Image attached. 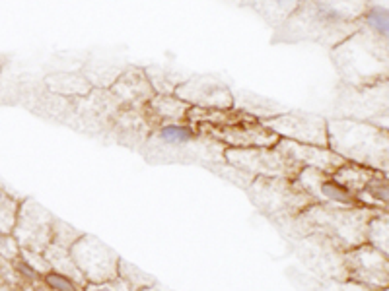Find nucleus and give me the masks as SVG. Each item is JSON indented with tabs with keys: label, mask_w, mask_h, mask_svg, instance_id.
<instances>
[{
	"label": "nucleus",
	"mask_w": 389,
	"mask_h": 291,
	"mask_svg": "<svg viewBox=\"0 0 389 291\" xmlns=\"http://www.w3.org/2000/svg\"><path fill=\"white\" fill-rule=\"evenodd\" d=\"M364 0H302L275 31V43H321L335 47L362 27Z\"/></svg>",
	"instance_id": "nucleus-1"
},
{
	"label": "nucleus",
	"mask_w": 389,
	"mask_h": 291,
	"mask_svg": "<svg viewBox=\"0 0 389 291\" xmlns=\"http://www.w3.org/2000/svg\"><path fill=\"white\" fill-rule=\"evenodd\" d=\"M331 59L346 87H366L389 78V37L360 27L331 49Z\"/></svg>",
	"instance_id": "nucleus-2"
},
{
	"label": "nucleus",
	"mask_w": 389,
	"mask_h": 291,
	"mask_svg": "<svg viewBox=\"0 0 389 291\" xmlns=\"http://www.w3.org/2000/svg\"><path fill=\"white\" fill-rule=\"evenodd\" d=\"M376 214L370 208L313 202L303 212L292 218L298 235H318L341 248L343 253L366 243L368 225Z\"/></svg>",
	"instance_id": "nucleus-3"
},
{
	"label": "nucleus",
	"mask_w": 389,
	"mask_h": 291,
	"mask_svg": "<svg viewBox=\"0 0 389 291\" xmlns=\"http://www.w3.org/2000/svg\"><path fill=\"white\" fill-rule=\"evenodd\" d=\"M327 136L329 148L345 162L389 173V130L358 119L333 117L327 120Z\"/></svg>",
	"instance_id": "nucleus-4"
},
{
	"label": "nucleus",
	"mask_w": 389,
	"mask_h": 291,
	"mask_svg": "<svg viewBox=\"0 0 389 291\" xmlns=\"http://www.w3.org/2000/svg\"><path fill=\"white\" fill-rule=\"evenodd\" d=\"M250 197L263 214L292 220L315 200L286 177H255L250 185Z\"/></svg>",
	"instance_id": "nucleus-5"
},
{
	"label": "nucleus",
	"mask_w": 389,
	"mask_h": 291,
	"mask_svg": "<svg viewBox=\"0 0 389 291\" xmlns=\"http://www.w3.org/2000/svg\"><path fill=\"white\" fill-rule=\"evenodd\" d=\"M335 113V117L358 119L389 130V78L366 87L343 86Z\"/></svg>",
	"instance_id": "nucleus-6"
},
{
	"label": "nucleus",
	"mask_w": 389,
	"mask_h": 291,
	"mask_svg": "<svg viewBox=\"0 0 389 291\" xmlns=\"http://www.w3.org/2000/svg\"><path fill=\"white\" fill-rule=\"evenodd\" d=\"M224 159L233 169L255 177H286L296 179L302 167L294 163L277 146L261 148H226Z\"/></svg>",
	"instance_id": "nucleus-7"
},
{
	"label": "nucleus",
	"mask_w": 389,
	"mask_h": 291,
	"mask_svg": "<svg viewBox=\"0 0 389 291\" xmlns=\"http://www.w3.org/2000/svg\"><path fill=\"white\" fill-rule=\"evenodd\" d=\"M70 257L86 283H102L119 276V255L92 235L78 237L70 245Z\"/></svg>",
	"instance_id": "nucleus-8"
},
{
	"label": "nucleus",
	"mask_w": 389,
	"mask_h": 291,
	"mask_svg": "<svg viewBox=\"0 0 389 291\" xmlns=\"http://www.w3.org/2000/svg\"><path fill=\"white\" fill-rule=\"evenodd\" d=\"M346 282L370 291H383L389 288V257L370 243L345 253Z\"/></svg>",
	"instance_id": "nucleus-9"
},
{
	"label": "nucleus",
	"mask_w": 389,
	"mask_h": 291,
	"mask_svg": "<svg viewBox=\"0 0 389 291\" xmlns=\"http://www.w3.org/2000/svg\"><path fill=\"white\" fill-rule=\"evenodd\" d=\"M280 138L313 146H329L327 120L313 113H280L273 119L263 120Z\"/></svg>",
	"instance_id": "nucleus-10"
},
{
	"label": "nucleus",
	"mask_w": 389,
	"mask_h": 291,
	"mask_svg": "<svg viewBox=\"0 0 389 291\" xmlns=\"http://www.w3.org/2000/svg\"><path fill=\"white\" fill-rule=\"evenodd\" d=\"M212 140H217L226 148H261V146H277L280 140L278 134L268 129L263 120L251 117L228 127H199Z\"/></svg>",
	"instance_id": "nucleus-11"
},
{
	"label": "nucleus",
	"mask_w": 389,
	"mask_h": 291,
	"mask_svg": "<svg viewBox=\"0 0 389 291\" xmlns=\"http://www.w3.org/2000/svg\"><path fill=\"white\" fill-rule=\"evenodd\" d=\"M294 180L315 202L348 206V208H364L360 198L356 197L353 190L346 189L345 185H341L329 173L313 169V167H303L302 171L296 175Z\"/></svg>",
	"instance_id": "nucleus-12"
},
{
	"label": "nucleus",
	"mask_w": 389,
	"mask_h": 291,
	"mask_svg": "<svg viewBox=\"0 0 389 291\" xmlns=\"http://www.w3.org/2000/svg\"><path fill=\"white\" fill-rule=\"evenodd\" d=\"M173 95L191 107L200 109H233V94L224 82L212 76H195L175 87Z\"/></svg>",
	"instance_id": "nucleus-13"
},
{
	"label": "nucleus",
	"mask_w": 389,
	"mask_h": 291,
	"mask_svg": "<svg viewBox=\"0 0 389 291\" xmlns=\"http://www.w3.org/2000/svg\"><path fill=\"white\" fill-rule=\"evenodd\" d=\"M277 148H280L302 169L303 167H313V169H320V171L333 175L345 163V159L339 154H335L329 146L302 144V142H294V140H288V138H280L277 142Z\"/></svg>",
	"instance_id": "nucleus-14"
},
{
	"label": "nucleus",
	"mask_w": 389,
	"mask_h": 291,
	"mask_svg": "<svg viewBox=\"0 0 389 291\" xmlns=\"http://www.w3.org/2000/svg\"><path fill=\"white\" fill-rule=\"evenodd\" d=\"M113 94L127 107L144 109V105L156 95V90L148 78V72L132 69L123 72L121 76L117 78V82L113 86Z\"/></svg>",
	"instance_id": "nucleus-15"
},
{
	"label": "nucleus",
	"mask_w": 389,
	"mask_h": 291,
	"mask_svg": "<svg viewBox=\"0 0 389 291\" xmlns=\"http://www.w3.org/2000/svg\"><path fill=\"white\" fill-rule=\"evenodd\" d=\"M189 109L191 105L182 101L177 95L156 94L154 97L144 105L142 113L146 115V119L150 120L152 125H156V129H158L160 125H165V122H179V120H185Z\"/></svg>",
	"instance_id": "nucleus-16"
},
{
	"label": "nucleus",
	"mask_w": 389,
	"mask_h": 291,
	"mask_svg": "<svg viewBox=\"0 0 389 291\" xmlns=\"http://www.w3.org/2000/svg\"><path fill=\"white\" fill-rule=\"evenodd\" d=\"M358 198L364 208H370L376 212H383L389 208V173L374 171L370 179L366 180Z\"/></svg>",
	"instance_id": "nucleus-17"
},
{
	"label": "nucleus",
	"mask_w": 389,
	"mask_h": 291,
	"mask_svg": "<svg viewBox=\"0 0 389 291\" xmlns=\"http://www.w3.org/2000/svg\"><path fill=\"white\" fill-rule=\"evenodd\" d=\"M247 4L267 24L280 27L298 10V6L302 4V0H247Z\"/></svg>",
	"instance_id": "nucleus-18"
},
{
	"label": "nucleus",
	"mask_w": 389,
	"mask_h": 291,
	"mask_svg": "<svg viewBox=\"0 0 389 291\" xmlns=\"http://www.w3.org/2000/svg\"><path fill=\"white\" fill-rule=\"evenodd\" d=\"M240 99L233 97V107L240 109V111H245L253 115L255 119L259 120H268L273 117H277L280 113H285V107L278 105L273 99H265V97H259L255 94H247V92H242L238 95Z\"/></svg>",
	"instance_id": "nucleus-19"
},
{
	"label": "nucleus",
	"mask_w": 389,
	"mask_h": 291,
	"mask_svg": "<svg viewBox=\"0 0 389 291\" xmlns=\"http://www.w3.org/2000/svg\"><path fill=\"white\" fill-rule=\"evenodd\" d=\"M200 130L199 127L191 125L187 120H179V122H165L156 129V136L160 142L165 146H189L199 138Z\"/></svg>",
	"instance_id": "nucleus-20"
},
{
	"label": "nucleus",
	"mask_w": 389,
	"mask_h": 291,
	"mask_svg": "<svg viewBox=\"0 0 389 291\" xmlns=\"http://www.w3.org/2000/svg\"><path fill=\"white\" fill-rule=\"evenodd\" d=\"M366 243L380 248L389 257V214L388 212H376L368 225V237Z\"/></svg>",
	"instance_id": "nucleus-21"
},
{
	"label": "nucleus",
	"mask_w": 389,
	"mask_h": 291,
	"mask_svg": "<svg viewBox=\"0 0 389 291\" xmlns=\"http://www.w3.org/2000/svg\"><path fill=\"white\" fill-rule=\"evenodd\" d=\"M362 26L372 29L378 35L389 37V8L388 6H368L362 16Z\"/></svg>",
	"instance_id": "nucleus-22"
},
{
	"label": "nucleus",
	"mask_w": 389,
	"mask_h": 291,
	"mask_svg": "<svg viewBox=\"0 0 389 291\" xmlns=\"http://www.w3.org/2000/svg\"><path fill=\"white\" fill-rule=\"evenodd\" d=\"M119 276H121L123 280H127L132 288H137L139 291H142L144 288H150V285L154 283V280H152L150 276L144 274L137 266H130L129 262H125V260H121V264H119Z\"/></svg>",
	"instance_id": "nucleus-23"
},
{
	"label": "nucleus",
	"mask_w": 389,
	"mask_h": 291,
	"mask_svg": "<svg viewBox=\"0 0 389 291\" xmlns=\"http://www.w3.org/2000/svg\"><path fill=\"white\" fill-rule=\"evenodd\" d=\"M43 282L51 291H80L76 280L59 270H49L43 276Z\"/></svg>",
	"instance_id": "nucleus-24"
},
{
	"label": "nucleus",
	"mask_w": 389,
	"mask_h": 291,
	"mask_svg": "<svg viewBox=\"0 0 389 291\" xmlns=\"http://www.w3.org/2000/svg\"><path fill=\"white\" fill-rule=\"evenodd\" d=\"M16 222V202L6 194H0V229L10 232Z\"/></svg>",
	"instance_id": "nucleus-25"
},
{
	"label": "nucleus",
	"mask_w": 389,
	"mask_h": 291,
	"mask_svg": "<svg viewBox=\"0 0 389 291\" xmlns=\"http://www.w3.org/2000/svg\"><path fill=\"white\" fill-rule=\"evenodd\" d=\"M84 291H139L137 288H132L127 280H123L121 276L107 280L102 283H86Z\"/></svg>",
	"instance_id": "nucleus-26"
},
{
	"label": "nucleus",
	"mask_w": 389,
	"mask_h": 291,
	"mask_svg": "<svg viewBox=\"0 0 389 291\" xmlns=\"http://www.w3.org/2000/svg\"><path fill=\"white\" fill-rule=\"evenodd\" d=\"M14 268H16L18 274L24 276V278H27V280H32V282H35V280H39V278H41V274H39V270H35L34 266L29 264L27 260H24V258H20V260H16V264H14Z\"/></svg>",
	"instance_id": "nucleus-27"
},
{
	"label": "nucleus",
	"mask_w": 389,
	"mask_h": 291,
	"mask_svg": "<svg viewBox=\"0 0 389 291\" xmlns=\"http://www.w3.org/2000/svg\"><path fill=\"white\" fill-rule=\"evenodd\" d=\"M142 291H168V290H164V288H160L158 283H152L150 288H144V290H142Z\"/></svg>",
	"instance_id": "nucleus-28"
},
{
	"label": "nucleus",
	"mask_w": 389,
	"mask_h": 291,
	"mask_svg": "<svg viewBox=\"0 0 389 291\" xmlns=\"http://www.w3.org/2000/svg\"><path fill=\"white\" fill-rule=\"evenodd\" d=\"M364 2H366V4H368V2H370V0H364Z\"/></svg>",
	"instance_id": "nucleus-29"
},
{
	"label": "nucleus",
	"mask_w": 389,
	"mask_h": 291,
	"mask_svg": "<svg viewBox=\"0 0 389 291\" xmlns=\"http://www.w3.org/2000/svg\"><path fill=\"white\" fill-rule=\"evenodd\" d=\"M383 212H388V214H389V208H388V210H383Z\"/></svg>",
	"instance_id": "nucleus-30"
},
{
	"label": "nucleus",
	"mask_w": 389,
	"mask_h": 291,
	"mask_svg": "<svg viewBox=\"0 0 389 291\" xmlns=\"http://www.w3.org/2000/svg\"><path fill=\"white\" fill-rule=\"evenodd\" d=\"M383 291H389V288H385V290H383Z\"/></svg>",
	"instance_id": "nucleus-31"
}]
</instances>
